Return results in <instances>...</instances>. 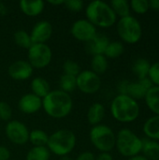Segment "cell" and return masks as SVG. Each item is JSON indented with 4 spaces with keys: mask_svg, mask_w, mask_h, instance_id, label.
Wrapping results in <instances>:
<instances>
[{
    "mask_svg": "<svg viewBox=\"0 0 159 160\" xmlns=\"http://www.w3.org/2000/svg\"><path fill=\"white\" fill-rule=\"evenodd\" d=\"M20 9L23 14L29 17H36L39 15L45 7V3L41 0L30 1V0H22L19 3Z\"/></svg>",
    "mask_w": 159,
    "mask_h": 160,
    "instance_id": "e0dca14e",
    "label": "cell"
},
{
    "mask_svg": "<svg viewBox=\"0 0 159 160\" xmlns=\"http://www.w3.org/2000/svg\"><path fill=\"white\" fill-rule=\"evenodd\" d=\"M85 15L87 18L86 20L96 27L109 28L117 21V16L113 12L110 4L101 0L90 2L85 8Z\"/></svg>",
    "mask_w": 159,
    "mask_h": 160,
    "instance_id": "3957f363",
    "label": "cell"
},
{
    "mask_svg": "<svg viewBox=\"0 0 159 160\" xmlns=\"http://www.w3.org/2000/svg\"><path fill=\"white\" fill-rule=\"evenodd\" d=\"M77 88L88 95L95 94L98 92L101 87V79L100 77L93 72L92 70H83L76 77Z\"/></svg>",
    "mask_w": 159,
    "mask_h": 160,
    "instance_id": "9c48e42d",
    "label": "cell"
},
{
    "mask_svg": "<svg viewBox=\"0 0 159 160\" xmlns=\"http://www.w3.org/2000/svg\"><path fill=\"white\" fill-rule=\"evenodd\" d=\"M76 136L68 129H59L49 135L47 148L58 157H65L70 154L76 146Z\"/></svg>",
    "mask_w": 159,
    "mask_h": 160,
    "instance_id": "277c9868",
    "label": "cell"
},
{
    "mask_svg": "<svg viewBox=\"0 0 159 160\" xmlns=\"http://www.w3.org/2000/svg\"><path fill=\"white\" fill-rule=\"evenodd\" d=\"M73 107V101L69 94L59 90L51 91L42 98V108L45 112L54 118L61 119L67 116Z\"/></svg>",
    "mask_w": 159,
    "mask_h": 160,
    "instance_id": "6da1fadb",
    "label": "cell"
},
{
    "mask_svg": "<svg viewBox=\"0 0 159 160\" xmlns=\"http://www.w3.org/2000/svg\"><path fill=\"white\" fill-rule=\"evenodd\" d=\"M63 70H64V74L77 77L81 72V67L75 61L67 60V61H65V63L63 65Z\"/></svg>",
    "mask_w": 159,
    "mask_h": 160,
    "instance_id": "1f68e13d",
    "label": "cell"
},
{
    "mask_svg": "<svg viewBox=\"0 0 159 160\" xmlns=\"http://www.w3.org/2000/svg\"><path fill=\"white\" fill-rule=\"evenodd\" d=\"M5 133L7 138L12 143L17 145H23L29 140L30 131L23 123L18 120H11L8 121L6 125Z\"/></svg>",
    "mask_w": 159,
    "mask_h": 160,
    "instance_id": "30bf717a",
    "label": "cell"
},
{
    "mask_svg": "<svg viewBox=\"0 0 159 160\" xmlns=\"http://www.w3.org/2000/svg\"><path fill=\"white\" fill-rule=\"evenodd\" d=\"M148 78L155 86H159V61L151 64Z\"/></svg>",
    "mask_w": 159,
    "mask_h": 160,
    "instance_id": "d6a6232c",
    "label": "cell"
},
{
    "mask_svg": "<svg viewBox=\"0 0 159 160\" xmlns=\"http://www.w3.org/2000/svg\"><path fill=\"white\" fill-rule=\"evenodd\" d=\"M153 86L154 84L148 77L142 80H138L137 82L128 83L127 95L137 101L139 99H144L148 90Z\"/></svg>",
    "mask_w": 159,
    "mask_h": 160,
    "instance_id": "9a60e30c",
    "label": "cell"
},
{
    "mask_svg": "<svg viewBox=\"0 0 159 160\" xmlns=\"http://www.w3.org/2000/svg\"><path fill=\"white\" fill-rule=\"evenodd\" d=\"M142 152L148 160H159V142L150 139L142 140Z\"/></svg>",
    "mask_w": 159,
    "mask_h": 160,
    "instance_id": "ffe728a7",
    "label": "cell"
},
{
    "mask_svg": "<svg viewBox=\"0 0 159 160\" xmlns=\"http://www.w3.org/2000/svg\"><path fill=\"white\" fill-rule=\"evenodd\" d=\"M70 33L74 38L85 43L90 41L97 34V27L86 19L75 21L71 26Z\"/></svg>",
    "mask_w": 159,
    "mask_h": 160,
    "instance_id": "8fae6325",
    "label": "cell"
},
{
    "mask_svg": "<svg viewBox=\"0 0 159 160\" xmlns=\"http://www.w3.org/2000/svg\"><path fill=\"white\" fill-rule=\"evenodd\" d=\"M75 160H96V156L89 152V151H86V152H82L81 153Z\"/></svg>",
    "mask_w": 159,
    "mask_h": 160,
    "instance_id": "d590c367",
    "label": "cell"
},
{
    "mask_svg": "<svg viewBox=\"0 0 159 160\" xmlns=\"http://www.w3.org/2000/svg\"><path fill=\"white\" fill-rule=\"evenodd\" d=\"M111 8L116 16L124 18L130 15V5L127 0H112L110 3Z\"/></svg>",
    "mask_w": 159,
    "mask_h": 160,
    "instance_id": "484cf974",
    "label": "cell"
},
{
    "mask_svg": "<svg viewBox=\"0 0 159 160\" xmlns=\"http://www.w3.org/2000/svg\"><path fill=\"white\" fill-rule=\"evenodd\" d=\"M149 7L152 9L159 10V0H150L149 1Z\"/></svg>",
    "mask_w": 159,
    "mask_h": 160,
    "instance_id": "ab89813d",
    "label": "cell"
},
{
    "mask_svg": "<svg viewBox=\"0 0 159 160\" xmlns=\"http://www.w3.org/2000/svg\"><path fill=\"white\" fill-rule=\"evenodd\" d=\"M60 160H72L69 157H67V156H65V157H61L60 158Z\"/></svg>",
    "mask_w": 159,
    "mask_h": 160,
    "instance_id": "7bdbcfd3",
    "label": "cell"
},
{
    "mask_svg": "<svg viewBox=\"0 0 159 160\" xmlns=\"http://www.w3.org/2000/svg\"><path fill=\"white\" fill-rule=\"evenodd\" d=\"M105 107L99 103V102H96L94 104H92L87 112V120L88 123L90 125L94 126H97L99 125L102 120L105 117Z\"/></svg>",
    "mask_w": 159,
    "mask_h": 160,
    "instance_id": "ac0fdd59",
    "label": "cell"
},
{
    "mask_svg": "<svg viewBox=\"0 0 159 160\" xmlns=\"http://www.w3.org/2000/svg\"><path fill=\"white\" fill-rule=\"evenodd\" d=\"M9 158H10L9 150L5 146L0 145V160H8Z\"/></svg>",
    "mask_w": 159,
    "mask_h": 160,
    "instance_id": "8d00e7d4",
    "label": "cell"
},
{
    "mask_svg": "<svg viewBox=\"0 0 159 160\" xmlns=\"http://www.w3.org/2000/svg\"><path fill=\"white\" fill-rule=\"evenodd\" d=\"M51 152L47 146H34L26 154V160H49Z\"/></svg>",
    "mask_w": 159,
    "mask_h": 160,
    "instance_id": "d4e9b609",
    "label": "cell"
},
{
    "mask_svg": "<svg viewBox=\"0 0 159 160\" xmlns=\"http://www.w3.org/2000/svg\"><path fill=\"white\" fill-rule=\"evenodd\" d=\"M125 52V46L123 44V42L121 41H110V43L108 44L104 55L106 56V58H111V59H114L117 58L119 56H121Z\"/></svg>",
    "mask_w": 159,
    "mask_h": 160,
    "instance_id": "4316f807",
    "label": "cell"
},
{
    "mask_svg": "<svg viewBox=\"0 0 159 160\" xmlns=\"http://www.w3.org/2000/svg\"><path fill=\"white\" fill-rule=\"evenodd\" d=\"M127 160H148L145 157H143L142 155H137V156H134L132 158H129Z\"/></svg>",
    "mask_w": 159,
    "mask_h": 160,
    "instance_id": "60d3db41",
    "label": "cell"
},
{
    "mask_svg": "<svg viewBox=\"0 0 159 160\" xmlns=\"http://www.w3.org/2000/svg\"><path fill=\"white\" fill-rule=\"evenodd\" d=\"M140 105L127 95H117L111 103V113L120 123H131L140 116Z\"/></svg>",
    "mask_w": 159,
    "mask_h": 160,
    "instance_id": "7a4b0ae2",
    "label": "cell"
},
{
    "mask_svg": "<svg viewBox=\"0 0 159 160\" xmlns=\"http://www.w3.org/2000/svg\"><path fill=\"white\" fill-rule=\"evenodd\" d=\"M142 130L147 139L159 142V115L148 118L143 124Z\"/></svg>",
    "mask_w": 159,
    "mask_h": 160,
    "instance_id": "d6986e66",
    "label": "cell"
},
{
    "mask_svg": "<svg viewBox=\"0 0 159 160\" xmlns=\"http://www.w3.org/2000/svg\"><path fill=\"white\" fill-rule=\"evenodd\" d=\"M27 57L33 68L41 69L51 63L52 52L46 43H35L27 50Z\"/></svg>",
    "mask_w": 159,
    "mask_h": 160,
    "instance_id": "ba28073f",
    "label": "cell"
},
{
    "mask_svg": "<svg viewBox=\"0 0 159 160\" xmlns=\"http://www.w3.org/2000/svg\"><path fill=\"white\" fill-rule=\"evenodd\" d=\"M33 68L28 61L17 60L10 64L7 69V73L10 78L15 81H25L33 74Z\"/></svg>",
    "mask_w": 159,
    "mask_h": 160,
    "instance_id": "7c38bea8",
    "label": "cell"
},
{
    "mask_svg": "<svg viewBox=\"0 0 159 160\" xmlns=\"http://www.w3.org/2000/svg\"><path fill=\"white\" fill-rule=\"evenodd\" d=\"M115 147L119 154L125 158H132L140 155L142 148V139L128 128L119 130L116 135Z\"/></svg>",
    "mask_w": 159,
    "mask_h": 160,
    "instance_id": "5b68a950",
    "label": "cell"
},
{
    "mask_svg": "<svg viewBox=\"0 0 159 160\" xmlns=\"http://www.w3.org/2000/svg\"><path fill=\"white\" fill-rule=\"evenodd\" d=\"M52 35V25L48 21H39L32 28L30 38L35 43H46Z\"/></svg>",
    "mask_w": 159,
    "mask_h": 160,
    "instance_id": "4fadbf2b",
    "label": "cell"
},
{
    "mask_svg": "<svg viewBox=\"0 0 159 160\" xmlns=\"http://www.w3.org/2000/svg\"><path fill=\"white\" fill-rule=\"evenodd\" d=\"M64 5L65 7L73 12H79L83 8V2L82 0H67L64 1Z\"/></svg>",
    "mask_w": 159,
    "mask_h": 160,
    "instance_id": "e575fe53",
    "label": "cell"
},
{
    "mask_svg": "<svg viewBox=\"0 0 159 160\" xmlns=\"http://www.w3.org/2000/svg\"><path fill=\"white\" fill-rule=\"evenodd\" d=\"M59 86H60V90L65 93L69 94L73 92L77 88L76 77L63 74L59 79Z\"/></svg>",
    "mask_w": 159,
    "mask_h": 160,
    "instance_id": "f1b7e54d",
    "label": "cell"
},
{
    "mask_svg": "<svg viewBox=\"0 0 159 160\" xmlns=\"http://www.w3.org/2000/svg\"><path fill=\"white\" fill-rule=\"evenodd\" d=\"M90 141L100 153H110L115 147L116 134L109 126L99 124L91 128Z\"/></svg>",
    "mask_w": 159,
    "mask_h": 160,
    "instance_id": "8992f818",
    "label": "cell"
},
{
    "mask_svg": "<svg viewBox=\"0 0 159 160\" xmlns=\"http://www.w3.org/2000/svg\"><path fill=\"white\" fill-rule=\"evenodd\" d=\"M145 103L149 110L155 113V115H159V86L151 87L145 98Z\"/></svg>",
    "mask_w": 159,
    "mask_h": 160,
    "instance_id": "7402d4cb",
    "label": "cell"
},
{
    "mask_svg": "<svg viewBox=\"0 0 159 160\" xmlns=\"http://www.w3.org/2000/svg\"><path fill=\"white\" fill-rule=\"evenodd\" d=\"M108 59L104 54L94 55L91 60V70L98 76L105 73L108 69Z\"/></svg>",
    "mask_w": 159,
    "mask_h": 160,
    "instance_id": "cb8c5ba5",
    "label": "cell"
},
{
    "mask_svg": "<svg viewBox=\"0 0 159 160\" xmlns=\"http://www.w3.org/2000/svg\"><path fill=\"white\" fill-rule=\"evenodd\" d=\"M130 9H132L137 14H145L149 9L148 0H132L129 2Z\"/></svg>",
    "mask_w": 159,
    "mask_h": 160,
    "instance_id": "4dcf8cb0",
    "label": "cell"
},
{
    "mask_svg": "<svg viewBox=\"0 0 159 160\" xmlns=\"http://www.w3.org/2000/svg\"><path fill=\"white\" fill-rule=\"evenodd\" d=\"M14 41L16 43L17 46H19L20 48H22V49H29L33 42L31 40V38H30V34H28L26 31L24 30H18L14 33Z\"/></svg>",
    "mask_w": 159,
    "mask_h": 160,
    "instance_id": "f546056e",
    "label": "cell"
},
{
    "mask_svg": "<svg viewBox=\"0 0 159 160\" xmlns=\"http://www.w3.org/2000/svg\"><path fill=\"white\" fill-rule=\"evenodd\" d=\"M96 160H113V158L110 153H100L96 157Z\"/></svg>",
    "mask_w": 159,
    "mask_h": 160,
    "instance_id": "f35d334b",
    "label": "cell"
},
{
    "mask_svg": "<svg viewBox=\"0 0 159 160\" xmlns=\"http://www.w3.org/2000/svg\"><path fill=\"white\" fill-rule=\"evenodd\" d=\"M109 43L110 40L106 35L97 33L90 41L86 42L85 51L92 56L104 54L105 50Z\"/></svg>",
    "mask_w": 159,
    "mask_h": 160,
    "instance_id": "2e32d148",
    "label": "cell"
},
{
    "mask_svg": "<svg viewBox=\"0 0 159 160\" xmlns=\"http://www.w3.org/2000/svg\"><path fill=\"white\" fill-rule=\"evenodd\" d=\"M49 3H50L51 5H53V6L64 5V1H62V0H58V1H49Z\"/></svg>",
    "mask_w": 159,
    "mask_h": 160,
    "instance_id": "b9f144b4",
    "label": "cell"
},
{
    "mask_svg": "<svg viewBox=\"0 0 159 160\" xmlns=\"http://www.w3.org/2000/svg\"><path fill=\"white\" fill-rule=\"evenodd\" d=\"M30 86H31L32 94L36 95L37 97H38L40 98H45L51 92L49 82L41 77L34 78L31 82Z\"/></svg>",
    "mask_w": 159,
    "mask_h": 160,
    "instance_id": "44dd1931",
    "label": "cell"
},
{
    "mask_svg": "<svg viewBox=\"0 0 159 160\" xmlns=\"http://www.w3.org/2000/svg\"><path fill=\"white\" fill-rule=\"evenodd\" d=\"M12 116V110L8 103L0 101V120L8 122Z\"/></svg>",
    "mask_w": 159,
    "mask_h": 160,
    "instance_id": "836d02e7",
    "label": "cell"
},
{
    "mask_svg": "<svg viewBox=\"0 0 159 160\" xmlns=\"http://www.w3.org/2000/svg\"><path fill=\"white\" fill-rule=\"evenodd\" d=\"M151 64L146 58H138L132 67L133 72L136 74L139 80H142L148 77L149 70H150Z\"/></svg>",
    "mask_w": 159,
    "mask_h": 160,
    "instance_id": "603a6c76",
    "label": "cell"
},
{
    "mask_svg": "<svg viewBox=\"0 0 159 160\" xmlns=\"http://www.w3.org/2000/svg\"><path fill=\"white\" fill-rule=\"evenodd\" d=\"M128 83H129V82H127V81H122V82H119V84H118L119 95H127V90Z\"/></svg>",
    "mask_w": 159,
    "mask_h": 160,
    "instance_id": "74e56055",
    "label": "cell"
},
{
    "mask_svg": "<svg viewBox=\"0 0 159 160\" xmlns=\"http://www.w3.org/2000/svg\"><path fill=\"white\" fill-rule=\"evenodd\" d=\"M118 36L127 44H135L139 42L142 36V27L138 19L129 15L120 18L116 25Z\"/></svg>",
    "mask_w": 159,
    "mask_h": 160,
    "instance_id": "52a82bcc",
    "label": "cell"
},
{
    "mask_svg": "<svg viewBox=\"0 0 159 160\" xmlns=\"http://www.w3.org/2000/svg\"><path fill=\"white\" fill-rule=\"evenodd\" d=\"M19 110L25 114H33L42 108V98L29 93L23 95L18 102Z\"/></svg>",
    "mask_w": 159,
    "mask_h": 160,
    "instance_id": "5bb4252c",
    "label": "cell"
},
{
    "mask_svg": "<svg viewBox=\"0 0 159 160\" xmlns=\"http://www.w3.org/2000/svg\"><path fill=\"white\" fill-rule=\"evenodd\" d=\"M49 135L41 129H34L29 133V142L34 146H47Z\"/></svg>",
    "mask_w": 159,
    "mask_h": 160,
    "instance_id": "83f0119b",
    "label": "cell"
}]
</instances>
